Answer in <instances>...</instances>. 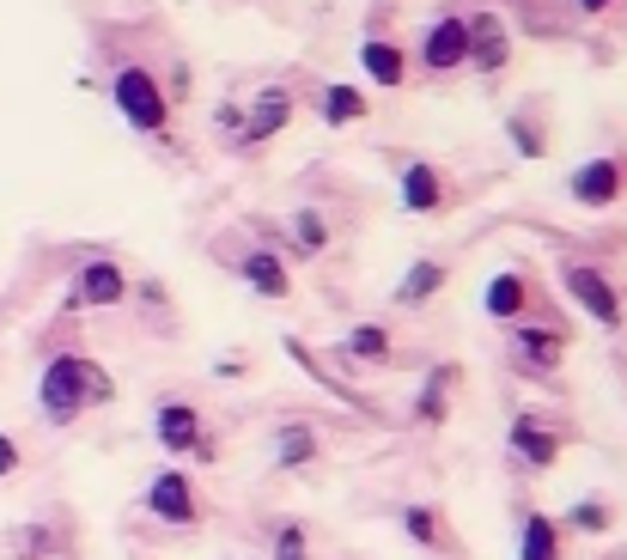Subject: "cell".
Returning <instances> with one entry per match:
<instances>
[{"label":"cell","instance_id":"6da1fadb","mask_svg":"<svg viewBox=\"0 0 627 560\" xmlns=\"http://www.w3.org/2000/svg\"><path fill=\"white\" fill-rule=\"evenodd\" d=\"M116 402V377L98 366L91 354H56L37 377V409L49 426H74L91 409H110Z\"/></svg>","mask_w":627,"mask_h":560},{"label":"cell","instance_id":"7a4b0ae2","mask_svg":"<svg viewBox=\"0 0 627 560\" xmlns=\"http://www.w3.org/2000/svg\"><path fill=\"white\" fill-rule=\"evenodd\" d=\"M110 104L128 128H140V135H153V140H172V92H165V80L153 68L123 61V68L110 73Z\"/></svg>","mask_w":627,"mask_h":560},{"label":"cell","instance_id":"3957f363","mask_svg":"<svg viewBox=\"0 0 627 560\" xmlns=\"http://www.w3.org/2000/svg\"><path fill=\"white\" fill-rule=\"evenodd\" d=\"M153 439L172 451V463H183V458L214 463L219 458V445H214V433H207L202 409H195V402H183V396H165L159 409H153Z\"/></svg>","mask_w":627,"mask_h":560},{"label":"cell","instance_id":"277c9868","mask_svg":"<svg viewBox=\"0 0 627 560\" xmlns=\"http://www.w3.org/2000/svg\"><path fill=\"white\" fill-rule=\"evenodd\" d=\"M128 298H135V281H128V268L116 256H91L68 281V311H116Z\"/></svg>","mask_w":627,"mask_h":560},{"label":"cell","instance_id":"5b68a950","mask_svg":"<svg viewBox=\"0 0 627 560\" xmlns=\"http://www.w3.org/2000/svg\"><path fill=\"white\" fill-rule=\"evenodd\" d=\"M567 347H572V330L555 317L512 323V360H518V372H530V377H555L560 360H567Z\"/></svg>","mask_w":627,"mask_h":560},{"label":"cell","instance_id":"8992f818","mask_svg":"<svg viewBox=\"0 0 627 560\" xmlns=\"http://www.w3.org/2000/svg\"><path fill=\"white\" fill-rule=\"evenodd\" d=\"M506 445H512V458L530 469V475H548V469L560 463V451H567V426L548 421L537 409H518L512 426H506Z\"/></svg>","mask_w":627,"mask_h":560},{"label":"cell","instance_id":"52a82bcc","mask_svg":"<svg viewBox=\"0 0 627 560\" xmlns=\"http://www.w3.org/2000/svg\"><path fill=\"white\" fill-rule=\"evenodd\" d=\"M560 293L579 298V311L591 323H604V330H621L627 323V305H621L616 281H609L597 263H560Z\"/></svg>","mask_w":627,"mask_h":560},{"label":"cell","instance_id":"ba28073f","mask_svg":"<svg viewBox=\"0 0 627 560\" xmlns=\"http://www.w3.org/2000/svg\"><path fill=\"white\" fill-rule=\"evenodd\" d=\"M621 195H627V159L621 153H597V159H585L567 171V202L585 207V214H604Z\"/></svg>","mask_w":627,"mask_h":560},{"label":"cell","instance_id":"9c48e42d","mask_svg":"<svg viewBox=\"0 0 627 560\" xmlns=\"http://www.w3.org/2000/svg\"><path fill=\"white\" fill-rule=\"evenodd\" d=\"M147 512L159 518V524H172V530L202 524V488H195L189 469L172 463V469H159V475L147 481Z\"/></svg>","mask_w":627,"mask_h":560},{"label":"cell","instance_id":"30bf717a","mask_svg":"<svg viewBox=\"0 0 627 560\" xmlns=\"http://www.w3.org/2000/svg\"><path fill=\"white\" fill-rule=\"evenodd\" d=\"M409 68L433 73V80H445V73H463V68H469V24L457 19V12L433 19V24L421 31V49L409 56Z\"/></svg>","mask_w":627,"mask_h":560},{"label":"cell","instance_id":"8fae6325","mask_svg":"<svg viewBox=\"0 0 627 560\" xmlns=\"http://www.w3.org/2000/svg\"><path fill=\"white\" fill-rule=\"evenodd\" d=\"M293 116H298L293 86H256V98L244 104V140H238V153H256V147H268V140H281L286 128H293Z\"/></svg>","mask_w":627,"mask_h":560},{"label":"cell","instance_id":"7c38bea8","mask_svg":"<svg viewBox=\"0 0 627 560\" xmlns=\"http://www.w3.org/2000/svg\"><path fill=\"white\" fill-rule=\"evenodd\" d=\"M402 537H409L414 549L439 554V560H457V554H463V542H457V530H451L445 505H433V500H414V505H402Z\"/></svg>","mask_w":627,"mask_h":560},{"label":"cell","instance_id":"4fadbf2b","mask_svg":"<svg viewBox=\"0 0 627 560\" xmlns=\"http://www.w3.org/2000/svg\"><path fill=\"white\" fill-rule=\"evenodd\" d=\"M469 73H500L512 61V24L500 12H469Z\"/></svg>","mask_w":627,"mask_h":560},{"label":"cell","instance_id":"5bb4252c","mask_svg":"<svg viewBox=\"0 0 627 560\" xmlns=\"http://www.w3.org/2000/svg\"><path fill=\"white\" fill-rule=\"evenodd\" d=\"M457 384H463V366H457V360H439V366L421 377V396H414V426H421V433H439V426L451 421Z\"/></svg>","mask_w":627,"mask_h":560},{"label":"cell","instance_id":"9a60e30c","mask_svg":"<svg viewBox=\"0 0 627 560\" xmlns=\"http://www.w3.org/2000/svg\"><path fill=\"white\" fill-rule=\"evenodd\" d=\"M396 184H402V207H409V214H421V219H433L439 207L451 202V177L439 171L433 159H409Z\"/></svg>","mask_w":627,"mask_h":560},{"label":"cell","instance_id":"2e32d148","mask_svg":"<svg viewBox=\"0 0 627 560\" xmlns=\"http://www.w3.org/2000/svg\"><path fill=\"white\" fill-rule=\"evenodd\" d=\"M518 560H567V530H560V518H548L530 505V512L518 518Z\"/></svg>","mask_w":627,"mask_h":560},{"label":"cell","instance_id":"e0dca14e","mask_svg":"<svg viewBox=\"0 0 627 560\" xmlns=\"http://www.w3.org/2000/svg\"><path fill=\"white\" fill-rule=\"evenodd\" d=\"M238 275L256 298H293V275H286V263L268 250V244H256V250L238 256Z\"/></svg>","mask_w":627,"mask_h":560},{"label":"cell","instance_id":"ac0fdd59","mask_svg":"<svg viewBox=\"0 0 627 560\" xmlns=\"http://www.w3.org/2000/svg\"><path fill=\"white\" fill-rule=\"evenodd\" d=\"M360 68L372 73V86H384V92H402L409 86V49H396L390 37H365L360 43Z\"/></svg>","mask_w":627,"mask_h":560},{"label":"cell","instance_id":"d6986e66","mask_svg":"<svg viewBox=\"0 0 627 560\" xmlns=\"http://www.w3.org/2000/svg\"><path fill=\"white\" fill-rule=\"evenodd\" d=\"M481 311H488L493 323H525V317H530V281L518 275V268H500V275L488 281V298H481Z\"/></svg>","mask_w":627,"mask_h":560},{"label":"cell","instance_id":"ffe728a7","mask_svg":"<svg viewBox=\"0 0 627 560\" xmlns=\"http://www.w3.org/2000/svg\"><path fill=\"white\" fill-rule=\"evenodd\" d=\"M323 458V433L317 426H305V421H286V426H274V469H311Z\"/></svg>","mask_w":627,"mask_h":560},{"label":"cell","instance_id":"44dd1931","mask_svg":"<svg viewBox=\"0 0 627 560\" xmlns=\"http://www.w3.org/2000/svg\"><path fill=\"white\" fill-rule=\"evenodd\" d=\"M317 116L330 128H354V122H365V116H372V98L360 92V86H342V80H330L317 92Z\"/></svg>","mask_w":627,"mask_h":560},{"label":"cell","instance_id":"7402d4cb","mask_svg":"<svg viewBox=\"0 0 627 560\" xmlns=\"http://www.w3.org/2000/svg\"><path fill=\"white\" fill-rule=\"evenodd\" d=\"M342 354L360 360V366H390V360H396V335H390L384 323H354L347 342H342Z\"/></svg>","mask_w":627,"mask_h":560},{"label":"cell","instance_id":"603a6c76","mask_svg":"<svg viewBox=\"0 0 627 560\" xmlns=\"http://www.w3.org/2000/svg\"><path fill=\"white\" fill-rule=\"evenodd\" d=\"M451 281V268L439 263V256H421V263H409V275L396 286V305H427V298H439Z\"/></svg>","mask_w":627,"mask_h":560},{"label":"cell","instance_id":"cb8c5ba5","mask_svg":"<svg viewBox=\"0 0 627 560\" xmlns=\"http://www.w3.org/2000/svg\"><path fill=\"white\" fill-rule=\"evenodd\" d=\"M560 530H567V537H609V530H616V505L609 500H579V505H567V518H560Z\"/></svg>","mask_w":627,"mask_h":560},{"label":"cell","instance_id":"d4e9b609","mask_svg":"<svg viewBox=\"0 0 627 560\" xmlns=\"http://www.w3.org/2000/svg\"><path fill=\"white\" fill-rule=\"evenodd\" d=\"M286 238H293L298 256H317V250H330V219H323L317 207H298L293 226H286Z\"/></svg>","mask_w":627,"mask_h":560},{"label":"cell","instance_id":"484cf974","mask_svg":"<svg viewBox=\"0 0 627 560\" xmlns=\"http://www.w3.org/2000/svg\"><path fill=\"white\" fill-rule=\"evenodd\" d=\"M274 560H311V530L298 518H281L274 524Z\"/></svg>","mask_w":627,"mask_h":560},{"label":"cell","instance_id":"4316f807","mask_svg":"<svg viewBox=\"0 0 627 560\" xmlns=\"http://www.w3.org/2000/svg\"><path fill=\"white\" fill-rule=\"evenodd\" d=\"M506 128H512L518 159H542V153H548V140H542V122H537V116H512Z\"/></svg>","mask_w":627,"mask_h":560},{"label":"cell","instance_id":"83f0119b","mask_svg":"<svg viewBox=\"0 0 627 560\" xmlns=\"http://www.w3.org/2000/svg\"><path fill=\"white\" fill-rule=\"evenodd\" d=\"M214 128H219V140H232V147H238V140H244V104H219Z\"/></svg>","mask_w":627,"mask_h":560},{"label":"cell","instance_id":"f1b7e54d","mask_svg":"<svg viewBox=\"0 0 627 560\" xmlns=\"http://www.w3.org/2000/svg\"><path fill=\"white\" fill-rule=\"evenodd\" d=\"M7 475H19V445L0 433V481H7Z\"/></svg>","mask_w":627,"mask_h":560},{"label":"cell","instance_id":"f546056e","mask_svg":"<svg viewBox=\"0 0 627 560\" xmlns=\"http://www.w3.org/2000/svg\"><path fill=\"white\" fill-rule=\"evenodd\" d=\"M572 7H579V12H591V19H597V12H609L616 0H572Z\"/></svg>","mask_w":627,"mask_h":560}]
</instances>
